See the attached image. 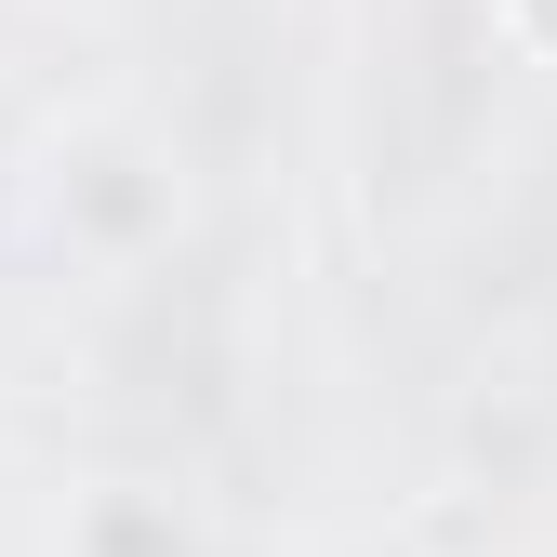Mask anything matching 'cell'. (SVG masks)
Segmentation results:
<instances>
[{
	"mask_svg": "<svg viewBox=\"0 0 557 557\" xmlns=\"http://www.w3.org/2000/svg\"><path fill=\"white\" fill-rule=\"evenodd\" d=\"M492 14H505V40H518L531 66H557V0H492Z\"/></svg>",
	"mask_w": 557,
	"mask_h": 557,
	"instance_id": "3",
	"label": "cell"
},
{
	"mask_svg": "<svg viewBox=\"0 0 557 557\" xmlns=\"http://www.w3.org/2000/svg\"><path fill=\"white\" fill-rule=\"evenodd\" d=\"M173 213L186 199H173L160 147H133V133H94V147H66V173H53V226L81 252H160Z\"/></svg>",
	"mask_w": 557,
	"mask_h": 557,
	"instance_id": "1",
	"label": "cell"
},
{
	"mask_svg": "<svg viewBox=\"0 0 557 557\" xmlns=\"http://www.w3.org/2000/svg\"><path fill=\"white\" fill-rule=\"evenodd\" d=\"M66 557H186V518L160 492H94L66 518Z\"/></svg>",
	"mask_w": 557,
	"mask_h": 557,
	"instance_id": "2",
	"label": "cell"
}]
</instances>
